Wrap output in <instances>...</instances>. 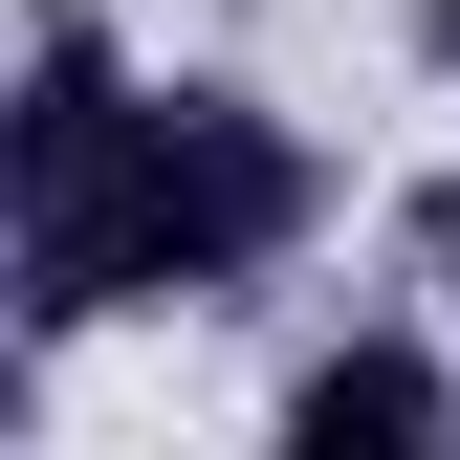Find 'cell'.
I'll list each match as a JSON object with an SVG mask.
<instances>
[{
  "label": "cell",
  "instance_id": "1",
  "mask_svg": "<svg viewBox=\"0 0 460 460\" xmlns=\"http://www.w3.org/2000/svg\"><path fill=\"white\" fill-rule=\"evenodd\" d=\"M263 438H285V460H438V438H460V373L417 351V329H329V351L263 394Z\"/></svg>",
  "mask_w": 460,
  "mask_h": 460
},
{
  "label": "cell",
  "instance_id": "2",
  "mask_svg": "<svg viewBox=\"0 0 460 460\" xmlns=\"http://www.w3.org/2000/svg\"><path fill=\"white\" fill-rule=\"evenodd\" d=\"M417 22H438V44H460V0H417Z\"/></svg>",
  "mask_w": 460,
  "mask_h": 460
}]
</instances>
